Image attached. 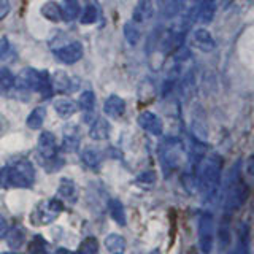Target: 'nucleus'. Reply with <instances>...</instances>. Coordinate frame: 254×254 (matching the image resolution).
<instances>
[{
	"instance_id": "0eeeda50",
	"label": "nucleus",
	"mask_w": 254,
	"mask_h": 254,
	"mask_svg": "<svg viewBox=\"0 0 254 254\" xmlns=\"http://www.w3.org/2000/svg\"><path fill=\"white\" fill-rule=\"evenodd\" d=\"M198 246L203 254H210L214 246V216L203 211L198 218Z\"/></svg>"
},
{
	"instance_id": "f257e3e1",
	"label": "nucleus",
	"mask_w": 254,
	"mask_h": 254,
	"mask_svg": "<svg viewBox=\"0 0 254 254\" xmlns=\"http://www.w3.org/2000/svg\"><path fill=\"white\" fill-rule=\"evenodd\" d=\"M222 157L219 154L203 156L197 169V188L200 189L205 202L214 200L221 186Z\"/></svg>"
},
{
	"instance_id": "423d86ee",
	"label": "nucleus",
	"mask_w": 254,
	"mask_h": 254,
	"mask_svg": "<svg viewBox=\"0 0 254 254\" xmlns=\"http://www.w3.org/2000/svg\"><path fill=\"white\" fill-rule=\"evenodd\" d=\"M64 211V202L59 200L58 197L54 198H46L42 203H40L35 211H34V222L37 226H46L51 224L53 221H56V218Z\"/></svg>"
},
{
	"instance_id": "a211bd4d",
	"label": "nucleus",
	"mask_w": 254,
	"mask_h": 254,
	"mask_svg": "<svg viewBox=\"0 0 254 254\" xmlns=\"http://www.w3.org/2000/svg\"><path fill=\"white\" fill-rule=\"evenodd\" d=\"M53 107L56 110V113H58L61 118L67 119L70 116H73L78 110V105L76 102H73L71 99H67V97H59L53 102Z\"/></svg>"
},
{
	"instance_id": "4c0bfd02",
	"label": "nucleus",
	"mask_w": 254,
	"mask_h": 254,
	"mask_svg": "<svg viewBox=\"0 0 254 254\" xmlns=\"http://www.w3.org/2000/svg\"><path fill=\"white\" fill-rule=\"evenodd\" d=\"M6 232H8V222L2 214H0V237H5Z\"/></svg>"
},
{
	"instance_id": "6e6552de",
	"label": "nucleus",
	"mask_w": 254,
	"mask_h": 254,
	"mask_svg": "<svg viewBox=\"0 0 254 254\" xmlns=\"http://www.w3.org/2000/svg\"><path fill=\"white\" fill-rule=\"evenodd\" d=\"M83 54H84V48L79 42H70L54 50V58L61 64H65V65H73L78 61H81Z\"/></svg>"
},
{
	"instance_id": "e433bc0d",
	"label": "nucleus",
	"mask_w": 254,
	"mask_h": 254,
	"mask_svg": "<svg viewBox=\"0 0 254 254\" xmlns=\"http://www.w3.org/2000/svg\"><path fill=\"white\" fill-rule=\"evenodd\" d=\"M10 10H11L10 2H8V0H0V21L6 18Z\"/></svg>"
},
{
	"instance_id": "c756f323",
	"label": "nucleus",
	"mask_w": 254,
	"mask_h": 254,
	"mask_svg": "<svg viewBox=\"0 0 254 254\" xmlns=\"http://www.w3.org/2000/svg\"><path fill=\"white\" fill-rule=\"evenodd\" d=\"M81 161L84 162L86 167H89V169H97L102 162V157L95 148H86L81 154Z\"/></svg>"
},
{
	"instance_id": "72a5a7b5",
	"label": "nucleus",
	"mask_w": 254,
	"mask_h": 254,
	"mask_svg": "<svg viewBox=\"0 0 254 254\" xmlns=\"http://www.w3.org/2000/svg\"><path fill=\"white\" fill-rule=\"evenodd\" d=\"M135 181H137L138 185H141V186H153L154 183H156V173H154V172H151V170L143 172V173L138 175L137 180H135Z\"/></svg>"
},
{
	"instance_id": "4468645a",
	"label": "nucleus",
	"mask_w": 254,
	"mask_h": 254,
	"mask_svg": "<svg viewBox=\"0 0 254 254\" xmlns=\"http://www.w3.org/2000/svg\"><path fill=\"white\" fill-rule=\"evenodd\" d=\"M188 0H157L159 13L164 18H177L186 8Z\"/></svg>"
},
{
	"instance_id": "2f4dec72",
	"label": "nucleus",
	"mask_w": 254,
	"mask_h": 254,
	"mask_svg": "<svg viewBox=\"0 0 254 254\" xmlns=\"http://www.w3.org/2000/svg\"><path fill=\"white\" fill-rule=\"evenodd\" d=\"M29 254H46L48 253V243L43 238V235H35L32 240L29 242L27 246Z\"/></svg>"
},
{
	"instance_id": "2eb2a0df",
	"label": "nucleus",
	"mask_w": 254,
	"mask_h": 254,
	"mask_svg": "<svg viewBox=\"0 0 254 254\" xmlns=\"http://www.w3.org/2000/svg\"><path fill=\"white\" fill-rule=\"evenodd\" d=\"M103 111L110 118H121L126 113V102L123 97L116 94H111L103 103Z\"/></svg>"
},
{
	"instance_id": "412c9836",
	"label": "nucleus",
	"mask_w": 254,
	"mask_h": 254,
	"mask_svg": "<svg viewBox=\"0 0 254 254\" xmlns=\"http://www.w3.org/2000/svg\"><path fill=\"white\" fill-rule=\"evenodd\" d=\"M42 16L46 19V21H51V22H61L64 21V16H62V8L58 2H54V0H50V2H46L42 10H40Z\"/></svg>"
},
{
	"instance_id": "bb28decb",
	"label": "nucleus",
	"mask_w": 254,
	"mask_h": 254,
	"mask_svg": "<svg viewBox=\"0 0 254 254\" xmlns=\"http://www.w3.org/2000/svg\"><path fill=\"white\" fill-rule=\"evenodd\" d=\"M105 248L111 254H123L126 250V240L124 237L118 235V234H111L105 238Z\"/></svg>"
},
{
	"instance_id": "7ed1b4c3",
	"label": "nucleus",
	"mask_w": 254,
	"mask_h": 254,
	"mask_svg": "<svg viewBox=\"0 0 254 254\" xmlns=\"http://www.w3.org/2000/svg\"><path fill=\"white\" fill-rule=\"evenodd\" d=\"M35 181V169L29 161H18L0 169L2 188H30Z\"/></svg>"
},
{
	"instance_id": "f3484780",
	"label": "nucleus",
	"mask_w": 254,
	"mask_h": 254,
	"mask_svg": "<svg viewBox=\"0 0 254 254\" xmlns=\"http://www.w3.org/2000/svg\"><path fill=\"white\" fill-rule=\"evenodd\" d=\"M110 132H111V126H110V123L107 121V119L105 118H97L92 123L91 129H89V137L92 140L102 141V140H107L110 137Z\"/></svg>"
},
{
	"instance_id": "dca6fc26",
	"label": "nucleus",
	"mask_w": 254,
	"mask_h": 254,
	"mask_svg": "<svg viewBox=\"0 0 254 254\" xmlns=\"http://www.w3.org/2000/svg\"><path fill=\"white\" fill-rule=\"evenodd\" d=\"M50 79H51L53 92H67V91H71L75 87L73 84H71L70 76L64 70L54 71L53 75H50Z\"/></svg>"
},
{
	"instance_id": "58836bf2",
	"label": "nucleus",
	"mask_w": 254,
	"mask_h": 254,
	"mask_svg": "<svg viewBox=\"0 0 254 254\" xmlns=\"http://www.w3.org/2000/svg\"><path fill=\"white\" fill-rule=\"evenodd\" d=\"M54 254H75V253H71L70 250H67V248H58L54 251Z\"/></svg>"
},
{
	"instance_id": "473e14b6",
	"label": "nucleus",
	"mask_w": 254,
	"mask_h": 254,
	"mask_svg": "<svg viewBox=\"0 0 254 254\" xmlns=\"http://www.w3.org/2000/svg\"><path fill=\"white\" fill-rule=\"evenodd\" d=\"M99 251V242L95 237H87L81 242L78 248V253L76 254H97Z\"/></svg>"
},
{
	"instance_id": "cd10ccee",
	"label": "nucleus",
	"mask_w": 254,
	"mask_h": 254,
	"mask_svg": "<svg viewBox=\"0 0 254 254\" xmlns=\"http://www.w3.org/2000/svg\"><path fill=\"white\" fill-rule=\"evenodd\" d=\"M14 81H16V76L11 73V70L8 68H0V94H10L11 89L14 87Z\"/></svg>"
},
{
	"instance_id": "9b49d317",
	"label": "nucleus",
	"mask_w": 254,
	"mask_h": 254,
	"mask_svg": "<svg viewBox=\"0 0 254 254\" xmlns=\"http://www.w3.org/2000/svg\"><path fill=\"white\" fill-rule=\"evenodd\" d=\"M137 123L143 130H146L148 133L154 135V137H159V135H162V132H164L162 119L159 118L156 113H153V111H148V110L141 111L137 118Z\"/></svg>"
},
{
	"instance_id": "ea45409f",
	"label": "nucleus",
	"mask_w": 254,
	"mask_h": 254,
	"mask_svg": "<svg viewBox=\"0 0 254 254\" xmlns=\"http://www.w3.org/2000/svg\"><path fill=\"white\" fill-rule=\"evenodd\" d=\"M149 254H161V251H159V250H153Z\"/></svg>"
},
{
	"instance_id": "5701e85b",
	"label": "nucleus",
	"mask_w": 254,
	"mask_h": 254,
	"mask_svg": "<svg viewBox=\"0 0 254 254\" xmlns=\"http://www.w3.org/2000/svg\"><path fill=\"white\" fill-rule=\"evenodd\" d=\"M26 243V230L21 226H14L10 232H6V245L11 250H19Z\"/></svg>"
},
{
	"instance_id": "1a4fd4ad",
	"label": "nucleus",
	"mask_w": 254,
	"mask_h": 254,
	"mask_svg": "<svg viewBox=\"0 0 254 254\" xmlns=\"http://www.w3.org/2000/svg\"><path fill=\"white\" fill-rule=\"evenodd\" d=\"M37 151L45 162L58 161V143H56L54 133H51V132L40 133L38 141H37Z\"/></svg>"
},
{
	"instance_id": "39448f33",
	"label": "nucleus",
	"mask_w": 254,
	"mask_h": 254,
	"mask_svg": "<svg viewBox=\"0 0 254 254\" xmlns=\"http://www.w3.org/2000/svg\"><path fill=\"white\" fill-rule=\"evenodd\" d=\"M159 162L164 170V175H172L185 161V145L178 137H167L159 145Z\"/></svg>"
},
{
	"instance_id": "ddd939ff",
	"label": "nucleus",
	"mask_w": 254,
	"mask_h": 254,
	"mask_svg": "<svg viewBox=\"0 0 254 254\" xmlns=\"http://www.w3.org/2000/svg\"><path fill=\"white\" fill-rule=\"evenodd\" d=\"M153 16H154L153 0H138L137 5L133 6L130 21L137 24V26H143V24L153 19Z\"/></svg>"
},
{
	"instance_id": "f03ea898",
	"label": "nucleus",
	"mask_w": 254,
	"mask_h": 254,
	"mask_svg": "<svg viewBox=\"0 0 254 254\" xmlns=\"http://www.w3.org/2000/svg\"><path fill=\"white\" fill-rule=\"evenodd\" d=\"M250 197V188L242 180L240 162H237L229 173L227 186H226V197H224V213L232 214L246 202Z\"/></svg>"
},
{
	"instance_id": "6ab92c4d",
	"label": "nucleus",
	"mask_w": 254,
	"mask_h": 254,
	"mask_svg": "<svg viewBox=\"0 0 254 254\" xmlns=\"http://www.w3.org/2000/svg\"><path fill=\"white\" fill-rule=\"evenodd\" d=\"M79 146V132L75 126H70L64 132L62 137V149L67 151V153H73Z\"/></svg>"
},
{
	"instance_id": "b1692460",
	"label": "nucleus",
	"mask_w": 254,
	"mask_h": 254,
	"mask_svg": "<svg viewBox=\"0 0 254 254\" xmlns=\"http://www.w3.org/2000/svg\"><path fill=\"white\" fill-rule=\"evenodd\" d=\"M108 211H110L111 219H113L116 224L126 226V210H124V205L121 203V200H118V198H111L110 203H108Z\"/></svg>"
},
{
	"instance_id": "c9c22d12",
	"label": "nucleus",
	"mask_w": 254,
	"mask_h": 254,
	"mask_svg": "<svg viewBox=\"0 0 254 254\" xmlns=\"http://www.w3.org/2000/svg\"><path fill=\"white\" fill-rule=\"evenodd\" d=\"M11 51V43L6 37H0V61L8 58V54Z\"/></svg>"
},
{
	"instance_id": "f704fd0d",
	"label": "nucleus",
	"mask_w": 254,
	"mask_h": 254,
	"mask_svg": "<svg viewBox=\"0 0 254 254\" xmlns=\"http://www.w3.org/2000/svg\"><path fill=\"white\" fill-rule=\"evenodd\" d=\"M230 254H250V246H248V237L240 235L238 238V245L230 251Z\"/></svg>"
},
{
	"instance_id": "4be33fe9",
	"label": "nucleus",
	"mask_w": 254,
	"mask_h": 254,
	"mask_svg": "<svg viewBox=\"0 0 254 254\" xmlns=\"http://www.w3.org/2000/svg\"><path fill=\"white\" fill-rule=\"evenodd\" d=\"M100 19V8L97 3H87L84 6V10L79 13V22L83 26H91V24H95Z\"/></svg>"
},
{
	"instance_id": "20e7f679",
	"label": "nucleus",
	"mask_w": 254,
	"mask_h": 254,
	"mask_svg": "<svg viewBox=\"0 0 254 254\" xmlns=\"http://www.w3.org/2000/svg\"><path fill=\"white\" fill-rule=\"evenodd\" d=\"M14 87H18L21 91L37 92L40 95H43V97H50L53 94L50 73L45 70H37L32 67L22 68L19 71V75L16 76Z\"/></svg>"
},
{
	"instance_id": "a19ab883",
	"label": "nucleus",
	"mask_w": 254,
	"mask_h": 254,
	"mask_svg": "<svg viewBox=\"0 0 254 254\" xmlns=\"http://www.w3.org/2000/svg\"><path fill=\"white\" fill-rule=\"evenodd\" d=\"M0 254H18L16 251H6V253H0Z\"/></svg>"
},
{
	"instance_id": "7c9ffc66",
	"label": "nucleus",
	"mask_w": 254,
	"mask_h": 254,
	"mask_svg": "<svg viewBox=\"0 0 254 254\" xmlns=\"http://www.w3.org/2000/svg\"><path fill=\"white\" fill-rule=\"evenodd\" d=\"M78 108H81L84 113H92L95 108V94L92 91H83L78 99Z\"/></svg>"
},
{
	"instance_id": "aec40b11",
	"label": "nucleus",
	"mask_w": 254,
	"mask_h": 254,
	"mask_svg": "<svg viewBox=\"0 0 254 254\" xmlns=\"http://www.w3.org/2000/svg\"><path fill=\"white\" fill-rule=\"evenodd\" d=\"M58 198L62 200L64 203L65 202H70L73 203L76 202V186L75 183L71 180H62L61 185H59V189H58Z\"/></svg>"
},
{
	"instance_id": "f8f14e48",
	"label": "nucleus",
	"mask_w": 254,
	"mask_h": 254,
	"mask_svg": "<svg viewBox=\"0 0 254 254\" xmlns=\"http://www.w3.org/2000/svg\"><path fill=\"white\" fill-rule=\"evenodd\" d=\"M190 40H192V45L202 53H211L214 48H216V42H214L211 32L205 27L194 29L192 35H190Z\"/></svg>"
},
{
	"instance_id": "a878e982",
	"label": "nucleus",
	"mask_w": 254,
	"mask_h": 254,
	"mask_svg": "<svg viewBox=\"0 0 254 254\" xmlns=\"http://www.w3.org/2000/svg\"><path fill=\"white\" fill-rule=\"evenodd\" d=\"M62 8V16L64 21H73L76 19L79 13H81V5H79V0H64Z\"/></svg>"
},
{
	"instance_id": "9d476101",
	"label": "nucleus",
	"mask_w": 254,
	"mask_h": 254,
	"mask_svg": "<svg viewBox=\"0 0 254 254\" xmlns=\"http://www.w3.org/2000/svg\"><path fill=\"white\" fill-rule=\"evenodd\" d=\"M194 21L200 24H210L216 14V0H194L192 10H190Z\"/></svg>"
},
{
	"instance_id": "393cba45",
	"label": "nucleus",
	"mask_w": 254,
	"mask_h": 254,
	"mask_svg": "<svg viewBox=\"0 0 254 254\" xmlns=\"http://www.w3.org/2000/svg\"><path fill=\"white\" fill-rule=\"evenodd\" d=\"M45 119H46V108L45 107H37V108H34L30 111V115L26 119V124H27L29 129L38 130L40 127L43 126Z\"/></svg>"
},
{
	"instance_id": "c85d7f7f",
	"label": "nucleus",
	"mask_w": 254,
	"mask_h": 254,
	"mask_svg": "<svg viewBox=\"0 0 254 254\" xmlns=\"http://www.w3.org/2000/svg\"><path fill=\"white\" fill-rule=\"evenodd\" d=\"M140 37H141L140 26H137V24L132 22V21L124 24V38H126L127 43L135 46V45L140 42Z\"/></svg>"
}]
</instances>
